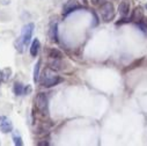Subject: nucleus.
<instances>
[{
    "mask_svg": "<svg viewBox=\"0 0 147 146\" xmlns=\"http://www.w3.org/2000/svg\"><path fill=\"white\" fill-rule=\"evenodd\" d=\"M64 79L59 76H57L55 73V70L52 68H47L44 71V76H43V79L41 80V85L43 87H47V88H50V87H53V86H57L58 84L63 82Z\"/></svg>",
    "mask_w": 147,
    "mask_h": 146,
    "instance_id": "f257e3e1",
    "label": "nucleus"
},
{
    "mask_svg": "<svg viewBox=\"0 0 147 146\" xmlns=\"http://www.w3.org/2000/svg\"><path fill=\"white\" fill-rule=\"evenodd\" d=\"M100 14H101V18L104 22H109L111 21L115 16V8H114V5L109 1H104L101 7H100Z\"/></svg>",
    "mask_w": 147,
    "mask_h": 146,
    "instance_id": "f03ea898",
    "label": "nucleus"
},
{
    "mask_svg": "<svg viewBox=\"0 0 147 146\" xmlns=\"http://www.w3.org/2000/svg\"><path fill=\"white\" fill-rule=\"evenodd\" d=\"M35 104L37 110L42 114V115H48L49 113V100L48 96L45 95V93H38L37 96L35 99Z\"/></svg>",
    "mask_w": 147,
    "mask_h": 146,
    "instance_id": "7ed1b4c3",
    "label": "nucleus"
},
{
    "mask_svg": "<svg viewBox=\"0 0 147 146\" xmlns=\"http://www.w3.org/2000/svg\"><path fill=\"white\" fill-rule=\"evenodd\" d=\"M34 29H35V24L34 23H27L26 26H23L22 31H21V36H20L19 39L22 41V43L24 45H28L30 43L31 37H32Z\"/></svg>",
    "mask_w": 147,
    "mask_h": 146,
    "instance_id": "20e7f679",
    "label": "nucleus"
},
{
    "mask_svg": "<svg viewBox=\"0 0 147 146\" xmlns=\"http://www.w3.org/2000/svg\"><path fill=\"white\" fill-rule=\"evenodd\" d=\"M79 8H81V5L79 4L78 0H67L65 5L63 6V15H68L69 13L74 12Z\"/></svg>",
    "mask_w": 147,
    "mask_h": 146,
    "instance_id": "39448f33",
    "label": "nucleus"
},
{
    "mask_svg": "<svg viewBox=\"0 0 147 146\" xmlns=\"http://www.w3.org/2000/svg\"><path fill=\"white\" fill-rule=\"evenodd\" d=\"M0 131L3 133H9L13 131V123L7 116H0Z\"/></svg>",
    "mask_w": 147,
    "mask_h": 146,
    "instance_id": "423d86ee",
    "label": "nucleus"
},
{
    "mask_svg": "<svg viewBox=\"0 0 147 146\" xmlns=\"http://www.w3.org/2000/svg\"><path fill=\"white\" fill-rule=\"evenodd\" d=\"M142 19H144V11H142V8H141L140 6H138V7H136V8L133 9V12H132L131 21H132V22H136V23L138 24L139 22H141Z\"/></svg>",
    "mask_w": 147,
    "mask_h": 146,
    "instance_id": "0eeeda50",
    "label": "nucleus"
},
{
    "mask_svg": "<svg viewBox=\"0 0 147 146\" xmlns=\"http://www.w3.org/2000/svg\"><path fill=\"white\" fill-rule=\"evenodd\" d=\"M118 12L123 18H126L130 12V1L129 0H123L118 6Z\"/></svg>",
    "mask_w": 147,
    "mask_h": 146,
    "instance_id": "6e6552de",
    "label": "nucleus"
},
{
    "mask_svg": "<svg viewBox=\"0 0 147 146\" xmlns=\"http://www.w3.org/2000/svg\"><path fill=\"white\" fill-rule=\"evenodd\" d=\"M49 37L52 42H58V24L57 22H53L50 26L49 29Z\"/></svg>",
    "mask_w": 147,
    "mask_h": 146,
    "instance_id": "1a4fd4ad",
    "label": "nucleus"
},
{
    "mask_svg": "<svg viewBox=\"0 0 147 146\" xmlns=\"http://www.w3.org/2000/svg\"><path fill=\"white\" fill-rule=\"evenodd\" d=\"M40 48H41L40 41H38L37 39H35V40L32 41L31 45H30V55H31L32 57H36V56L38 55V52H40Z\"/></svg>",
    "mask_w": 147,
    "mask_h": 146,
    "instance_id": "9d476101",
    "label": "nucleus"
},
{
    "mask_svg": "<svg viewBox=\"0 0 147 146\" xmlns=\"http://www.w3.org/2000/svg\"><path fill=\"white\" fill-rule=\"evenodd\" d=\"M13 92H14L15 95H19V96L23 95L24 94V86L20 81H16L14 84V86H13Z\"/></svg>",
    "mask_w": 147,
    "mask_h": 146,
    "instance_id": "9b49d317",
    "label": "nucleus"
},
{
    "mask_svg": "<svg viewBox=\"0 0 147 146\" xmlns=\"http://www.w3.org/2000/svg\"><path fill=\"white\" fill-rule=\"evenodd\" d=\"M40 68H41V59L37 60L35 67H34V81L35 82H38L40 80Z\"/></svg>",
    "mask_w": 147,
    "mask_h": 146,
    "instance_id": "f8f14e48",
    "label": "nucleus"
},
{
    "mask_svg": "<svg viewBox=\"0 0 147 146\" xmlns=\"http://www.w3.org/2000/svg\"><path fill=\"white\" fill-rule=\"evenodd\" d=\"M49 57L52 58V59H61L63 53L57 49H50L49 50Z\"/></svg>",
    "mask_w": 147,
    "mask_h": 146,
    "instance_id": "ddd939ff",
    "label": "nucleus"
},
{
    "mask_svg": "<svg viewBox=\"0 0 147 146\" xmlns=\"http://www.w3.org/2000/svg\"><path fill=\"white\" fill-rule=\"evenodd\" d=\"M138 26H139V28H140L144 32L147 34V18H144V19L141 20V22L138 23Z\"/></svg>",
    "mask_w": 147,
    "mask_h": 146,
    "instance_id": "4468645a",
    "label": "nucleus"
},
{
    "mask_svg": "<svg viewBox=\"0 0 147 146\" xmlns=\"http://www.w3.org/2000/svg\"><path fill=\"white\" fill-rule=\"evenodd\" d=\"M13 140H14V144L16 146H22L23 145V141H22V138L20 137V135H13Z\"/></svg>",
    "mask_w": 147,
    "mask_h": 146,
    "instance_id": "2eb2a0df",
    "label": "nucleus"
},
{
    "mask_svg": "<svg viewBox=\"0 0 147 146\" xmlns=\"http://www.w3.org/2000/svg\"><path fill=\"white\" fill-rule=\"evenodd\" d=\"M3 73H4V81H7V80L9 79V77H11L12 70H11V68H5V70L3 71Z\"/></svg>",
    "mask_w": 147,
    "mask_h": 146,
    "instance_id": "dca6fc26",
    "label": "nucleus"
},
{
    "mask_svg": "<svg viewBox=\"0 0 147 146\" xmlns=\"http://www.w3.org/2000/svg\"><path fill=\"white\" fill-rule=\"evenodd\" d=\"M90 1L94 4V5H102L105 0H90Z\"/></svg>",
    "mask_w": 147,
    "mask_h": 146,
    "instance_id": "f3484780",
    "label": "nucleus"
},
{
    "mask_svg": "<svg viewBox=\"0 0 147 146\" xmlns=\"http://www.w3.org/2000/svg\"><path fill=\"white\" fill-rule=\"evenodd\" d=\"M30 93H31V87L27 85V87H24V94H30Z\"/></svg>",
    "mask_w": 147,
    "mask_h": 146,
    "instance_id": "a211bd4d",
    "label": "nucleus"
},
{
    "mask_svg": "<svg viewBox=\"0 0 147 146\" xmlns=\"http://www.w3.org/2000/svg\"><path fill=\"white\" fill-rule=\"evenodd\" d=\"M11 3V0H0V4H3V5H8Z\"/></svg>",
    "mask_w": 147,
    "mask_h": 146,
    "instance_id": "6ab92c4d",
    "label": "nucleus"
},
{
    "mask_svg": "<svg viewBox=\"0 0 147 146\" xmlns=\"http://www.w3.org/2000/svg\"><path fill=\"white\" fill-rule=\"evenodd\" d=\"M3 81H4V73H3V71H0V84Z\"/></svg>",
    "mask_w": 147,
    "mask_h": 146,
    "instance_id": "aec40b11",
    "label": "nucleus"
},
{
    "mask_svg": "<svg viewBox=\"0 0 147 146\" xmlns=\"http://www.w3.org/2000/svg\"><path fill=\"white\" fill-rule=\"evenodd\" d=\"M37 145H49V143H48V141H41V143H38Z\"/></svg>",
    "mask_w": 147,
    "mask_h": 146,
    "instance_id": "412c9836",
    "label": "nucleus"
},
{
    "mask_svg": "<svg viewBox=\"0 0 147 146\" xmlns=\"http://www.w3.org/2000/svg\"><path fill=\"white\" fill-rule=\"evenodd\" d=\"M82 1H84V4H87V0H82Z\"/></svg>",
    "mask_w": 147,
    "mask_h": 146,
    "instance_id": "4be33fe9",
    "label": "nucleus"
},
{
    "mask_svg": "<svg viewBox=\"0 0 147 146\" xmlns=\"http://www.w3.org/2000/svg\"><path fill=\"white\" fill-rule=\"evenodd\" d=\"M145 7H146V8H147V4H146V6H145Z\"/></svg>",
    "mask_w": 147,
    "mask_h": 146,
    "instance_id": "5701e85b",
    "label": "nucleus"
}]
</instances>
